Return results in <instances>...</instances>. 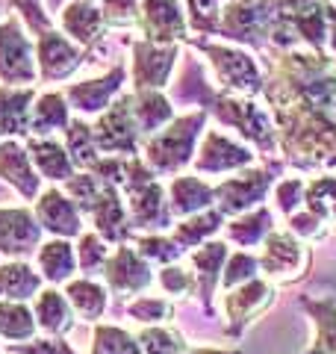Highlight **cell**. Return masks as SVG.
Instances as JSON below:
<instances>
[{"mask_svg":"<svg viewBox=\"0 0 336 354\" xmlns=\"http://www.w3.org/2000/svg\"><path fill=\"white\" fill-rule=\"evenodd\" d=\"M0 80L9 83V86L36 80L30 44L24 36H21V27H18L15 18H9L0 24Z\"/></svg>","mask_w":336,"mask_h":354,"instance_id":"cell-1","label":"cell"},{"mask_svg":"<svg viewBox=\"0 0 336 354\" xmlns=\"http://www.w3.org/2000/svg\"><path fill=\"white\" fill-rule=\"evenodd\" d=\"M41 225L30 209L0 207V254L6 257H27L39 248Z\"/></svg>","mask_w":336,"mask_h":354,"instance_id":"cell-2","label":"cell"},{"mask_svg":"<svg viewBox=\"0 0 336 354\" xmlns=\"http://www.w3.org/2000/svg\"><path fill=\"white\" fill-rule=\"evenodd\" d=\"M272 286L265 281H251L242 283L236 290H230L224 295V313H227V337H242L245 325L260 313V310L268 307L272 301Z\"/></svg>","mask_w":336,"mask_h":354,"instance_id":"cell-3","label":"cell"},{"mask_svg":"<svg viewBox=\"0 0 336 354\" xmlns=\"http://www.w3.org/2000/svg\"><path fill=\"white\" fill-rule=\"evenodd\" d=\"M200 121H204L200 115L177 121L171 130L162 133L160 139H153L151 145H148V160L160 171H171V169H177V165H183L189 160V145H192L195 127L200 124Z\"/></svg>","mask_w":336,"mask_h":354,"instance_id":"cell-4","label":"cell"},{"mask_svg":"<svg viewBox=\"0 0 336 354\" xmlns=\"http://www.w3.org/2000/svg\"><path fill=\"white\" fill-rule=\"evenodd\" d=\"M307 263V251L289 234H268L260 266L268 278H295L298 269Z\"/></svg>","mask_w":336,"mask_h":354,"instance_id":"cell-5","label":"cell"},{"mask_svg":"<svg viewBox=\"0 0 336 354\" xmlns=\"http://www.w3.org/2000/svg\"><path fill=\"white\" fill-rule=\"evenodd\" d=\"M104 278L115 292H139L151 283V269L133 248H118L104 266Z\"/></svg>","mask_w":336,"mask_h":354,"instance_id":"cell-6","label":"cell"},{"mask_svg":"<svg viewBox=\"0 0 336 354\" xmlns=\"http://www.w3.org/2000/svg\"><path fill=\"white\" fill-rule=\"evenodd\" d=\"M36 216H39V225L48 227L56 236H77L80 234V213H77V207L68 201V198L56 189L44 192L39 198Z\"/></svg>","mask_w":336,"mask_h":354,"instance_id":"cell-7","label":"cell"},{"mask_svg":"<svg viewBox=\"0 0 336 354\" xmlns=\"http://www.w3.org/2000/svg\"><path fill=\"white\" fill-rule=\"evenodd\" d=\"M192 263L198 269V295L204 301V313L212 319V290H216V281L224 272V263H227V245L224 242H207L204 248L192 254Z\"/></svg>","mask_w":336,"mask_h":354,"instance_id":"cell-8","label":"cell"},{"mask_svg":"<svg viewBox=\"0 0 336 354\" xmlns=\"http://www.w3.org/2000/svg\"><path fill=\"white\" fill-rule=\"evenodd\" d=\"M0 177L24 198H36L39 192V177L30 169V157L15 142H0Z\"/></svg>","mask_w":336,"mask_h":354,"instance_id":"cell-9","label":"cell"},{"mask_svg":"<svg viewBox=\"0 0 336 354\" xmlns=\"http://www.w3.org/2000/svg\"><path fill=\"white\" fill-rule=\"evenodd\" d=\"M265 186H268L265 174H245V177H233V180L221 183L216 189V195L221 198V213L233 216V213H242V209L254 207L263 198Z\"/></svg>","mask_w":336,"mask_h":354,"instance_id":"cell-10","label":"cell"},{"mask_svg":"<svg viewBox=\"0 0 336 354\" xmlns=\"http://www.w3.org/2000/svg\"><path fill=\"white\" fill-rule=\"evenodd\" d=\"M301 304L316 325L312 346L304 354H336V298H301Z\"/></svg>","mask_w":336,"mask_h":354,"instance_id":"cell-11","label":"cell"},{"mask_svg":"<svg viewBox=\"0 0 336 354\" xmlns=\"http://www.w3.org/2000/svg\"><path fill=\"white\" fill-rule=\"evenodd\" d=\"M36 322L41 330H48L50 337H62L74 328V316H71V304L68 298L56 290H44L36 298Z\"/></svg>","mask_w":336,"mask_h":354,"instance_id":"cell-12","label":"cell"},{"mask_svg":"<svg viewBox=\"0 0 336 354\" xmlns=\"http://www.w3.org/2000/svg\"><path fill=\"white\" fill-rule=\"evenodd\" d=\"M41 274L32 272L27 263H3L0 266V301H27L39 295Z\"/></svg>","mask_w":336,"mask_h":354,"instance_id":"cell-13","label":"cell"},{"mask_svg":"<svg viewBox=\"0 0 336 354\" xmlns=\"http://www.w3.org/2000/svg\"><path fill=\"white\" fill-rule=\"evenodd\" d=\"M32 101V88L0 86V133L15 136L27 130V104Z\"/></svg>","mask_w":336,"mask_h":354,"instance_id":"cell-14","label":"cell"},{"mask_svg":"<svg viewBox=\"0 0 336 354\" xmlns=\"http://www.w3.org/2000/svg\"><path fill=\"white\" fill-rule=\"evenodd\" d=\"M74 248L68 245L65 239H53L48 242V245H41L39 251V274L44 281H50V283H62V281H68L71 274H74Z\"/></svg>","mask_w":336,"mask_h":354,"instance_id":"cell-15","label":"cell"},{"mask_svg":"<svg viewBox=\"0 0 336 354\" xmlns=\"http://www.w3.org/2000/svg\"><path fill=\"white\" fill-rule=\"evenodd\" d=\"M36 334V313L24 301H0V337L9 342H27Z\"/></svg>","mask_w":336,"mask_h":354,"instance_id":"cell-16","label":"cell"},{"mask_svg":"<svg viewBox=\"0 0 336 354\" xmlns=\"http://www.w3.org/2000/svg\"><path fill=\"white\" fill-rule=\"evenodd\" d=\"M251 160L248 151H242L236 145H230L224 136L212 133L204 145V153L198 157V169L204 171H224V169H236V165H245Z\"/></svg>","mask_w":336,"mask_h":354,"instance_id":"cell-17","label":"cell"},{"mask_svg":"<svg viewBox=\"0 0 336 354\" xmlns=\"http://www.w3.org/2000/svg\"><path fill=\"white\" fill-rule=\"evenodd\" d=\"M65 295H68V304L77 310V316H83L86 322H97L106 313V290L95 281H71Z\"/></svg>","mask_w":336,"mask_h":354,"instance_id":"cell-18","label":"cell"},{"mask_svg":"<svg viewBox=\"0 0 336 354\" xmlns=\"http://www.w3.org/2000/svg\"><path fill=\"white\" fill-rule=\"evenodd\" d=\"M97 139L104 148H133L136 130H133V115L127 104H115V109L100 121Z\"/></svg>","mask_w":336,"mask_h":354,"instance_id":"cell-19","label":"cell"},{"mask_svg":"<svg viewBox=\"0 0 336 354\" xmlns=\"http://www.w3.org/2000/svg\"><path fill=\"white\" fill-rule=\"evenodd\" d=\"M209 53L216 57V65H218L221 77L233 88L254 92L256 88V71H254V62L248 57H242V53H230V50H218V48H209Z\"/></svg>","mask_w":336,"mask_h":354,"instance_id":"cell-20","label":"cell"},{"mask_svg":"<svg viewBox=\"0 0 336 354\" xmlns=\"http://www.w3.org/2000/svg\"><path fill=\"white\" fill-rule=\"evenodd\" d=\"M212 195L216 192L200 183L198 177H180V180H174V186H171V201H174V209L180 216L204 213L212 201Z\"/></svg>","mask_w":336,"mask_h":354,"instance_id":"cell-21","label":"cell"},{"mask_svg":"<svg viewBox=\"0 0 336 354\" xmlns=\"http://www.w3.org/2000/svg\"><path fill=\"white\" fill-rule=\"evenodd\" d=\"M39 59H41L44 77H59V74H68L77 65V53L56 32H44L39 44Z\"/></svg>","mask_w":336,"mask_h":354,"instance_id":"cell-22","label":"cell"},{"mask_svg":"<svg viewBox=\"0 0 336 354\" xmlns=\"http://www.w3.org/2000/svg\"><path fill=\"white\" fill-rule=\"evenodd\" d=\"M221 209H204V213H198L192 218L180 221V225L174 227V242L180 248H195L200 245L207 236H212L216 230L221 227Z\"/></svg>","mask_w":336,"mask_h":354,"instance_id":"cell-23","label":"cell"},{"mask_svg":"<svg viewBox=\"0 0 336 354\" xmlns=\"http://www.w3.org/2000/svg\"><path fill=\"white\" fill-rule=\"evenodd\" d=\"M30 153H32V160H36L39 171L44 177H50V180H71V162H68V157H65L62 148L56 145V142L32 139L30 142Z\"/></svg>","mask_w":336,"mask_h":354,"instance_id":"cell-24","label":"cell"},{"mask_svg":"<svg viewBox=\"0 0 336 354\" xmlns=\"http://www.w3.org/2000/svg\"><path fill=\"white\" fill-rule=\"evenodd\" d=\"M88 354H144L139 339L130 337L124 328L115 325H97L92 337V351Z\"/></svg>","mask_w":336,"mask_h":354,"instance_id":"cell-25","label":"cell"},{"mask_svg":"<svg viewBox=\"0 0 336 354\" xmlns=\"http://www.w3.org/2000/svg\"><path fill=\"white\" fill-rule=\"evenodd\" d=\"M118 80H121V68L112 71V77L100 83H86V86H74L71 88V101L77 104V109H83V113H95V109L104 106L106 97L118 88Z\"/></svg>","mask_w":336,"mask_h":354,"instance_id":"cell-26","label":"cell"},{"mask_svg":"<svg viewBox=\"0 0 336 354\" xmlns=\"http://www.w3.org/2000/svg\"><path fill=\"white\" fill-rule=\"evenodd\" d=\"M144 9H148L153 30L160 32L162 39H171L177 32H183V15H180V6H177L174 0H148Z\"/></svg>","mask_w":336,"mask_h":354,"instance_id":"cell-27","label":"cell"},{"mask_svg":"<svg viewBox=\"0 0 336 354\" xmlns=\"http://www.w3.org/2000/svg\"><path fill=\"white\" fill-rule=\"evenodd\" d=\"M268 227H272V216H268V209H256L251 216H242L236 218L233 225L227 227V236L233 242H239V245H254V242H260Z\"/></svg>","mask_w":336,"mask_h":354,"instance_id":"cell-28","label":"cell"},{"mask_svg":"<svg viewBox=\"0 0 336 354\" xmlns=\"http://www.w3.org/2000/svg\"><path fill=\"white\" fill-rule=\"evenodd\" d=\"M136 339L144 354H183L186 351V339L180 334H174V330L160 328V325L144 328Z\"/></svg>","mask_w":336,"mask_h":354,"instance_id":"cell-29","label":"cell"},{"mask_svg":"<svg viewBox=\"0 0 336 354\" xmlns=\"http://www.w3.org/2000/svg\"><path fill=\"white\" fill-rule=\"evenodd\" d=\"M256 269H260V260H254L251 254H245V251L230 254L227 266H224V272H221L224 290H236V286H242V283L256 281Z\"/></svg>","mask_w":336,"mask_h":354,"instance_id":"cell-30","label":"cell"},{"mask_svg":"<svg viewBox=\"0 0 336 354\" xmlns=\"http://www.w3.org/2000/svg\"><path fill=\"white\" fill-rule=\"evenodd\" d=\"M65 124V104L59 95H44L36 113H32V130L36 133H50Z\"/></svg>","mask_w":336,"mask_h":354,"instance_id":"cell-31","label":"cell"},{"mask_svg":"<svg viewBox=\"0 0 336 354\" xmlns=\"http://www.w3.org/2000/svg\"><path fill=\"white\" fill-rule=\"evenodd\" d=\"M65 27H68L77 39H92L95 30L100 27V15L97 9H92L88 3H74L68 12H65Z\"/></svg>","mask_w":336,"mask_h":354,"instance_id":"cell-32","label":"cell"},{"mask_svg":"<svg viewBox=\"0 0 336 354\" xmlns=\"http://www.w3.org/2000/svg\"><path fill=\"white\" fill-rule=\"evenodd\" d=\"M127 313L142 325H160V322H165V319H171L174 307L168 301H162V298H139V301L130 304Z\"/></svg>","mask_w":336,"mask_h":354,"instance_id":"cell-33","label":"cell"},{"mask_svg":"<svg viewBox=\"0 0 336 354\" xmlns=\"http://www.w3.org/2000/svg\"><path fill=\"white\" fill-rule=\"evenodd\" d=\"M139 254L142 257H151V260H160V263H174L183 254V248L177 245L174 239H165V236H142Z\"/></svg>","mask_w":336,"mask_h":354,"instance_id":"cell-34","label":"cell"},{"mask_svg":"<svg viewBox=\"0 0 336 354\" xmlns=\"http://www.w3.org/2000/svg\"><path fill=\"white\" fill-rule=\"evenodd\" d=\"M106 260H109V251H106L104 242H100L97 234L80 236V266H83V272H97V269H104Z\"/></svg>","mask_w":336,"mask_h":354,"instance_id":"cell-35","label":"cell"},{"mask_svg":"<svg viewBox=\"0 0 336 354\" xmlns=\"http://www.w3.org/2000/svg\"><path fill=\"white\" fill-rule=\"evenodd\" d=\"M6 354H77L62 337H44L30 342H12Z\"/></svg>","mask_w":336,"mask_h":354,"instance_id":"cell-36","label":"cell"},{"mask_svg":"<svg viewBox=\"0 0 336 354\" xmlns=\"http://www.w3.org/2000/svg\"><path fill=\"white\" fill-rule=\"evenodd\" d=\"M160 283H162V290H165V292L180 295V292H189V290H192V274L183 272V269H177V266H168V269L160 272Z\"/></svg>","mask_w":336,"mask_h":354,"instance_id":"cell-37","label":"cell"},{"mask_svg":"<svg viewBox=\"0 0 336 354\" xmlns=\"http://www.w3.org/2000/svg\"><path fill=\"white\" fill-rule=\"evenodd\" d=\"M298 201H301V180H286L277 189V207L283 209V213H292Z\"/></svg>","mask_w":336,"mask_h":354,"instance_id":"cell-38","label":"cell"},{"mask_svg":"<svg viewBox=\"0 0 336 354\" xmlns=\"http://www.w3.org/2000/svg\"><path fill=\"white\" fill-rule=\"evenodd\" d=\"M12 3L21 9V12L27 15V21L32 27H44V15H41V9H39V0H12Z\"/></svg>","mask_w":336,"mask_h":354,"instance_id":"cell-39","label":"cell"},{"mask_svg":"<svg viewBox=\"0 0 336 354\" xmlns=\"http://www.w3.org/2000/svg\"><path fill=\"white\" fill-rule=\"evenodd\" d=\"M183 354H242V351H221V348H195V351H183Z\"/></svg>","mask_w":336,"mask_h":354,"instance_id":"cell-40","label":"cell"}]
</instances>
